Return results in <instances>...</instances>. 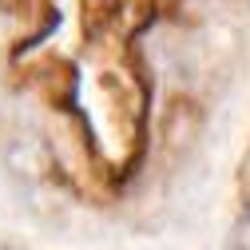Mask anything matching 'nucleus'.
<instances>
[{"mask_svg":"<svg viewBox=\"0 0 250 250\" xmlns=\"http://www.w3.org/2000/svg\"><path fill=\"white\" fill-rule=\"evenodd\" d=\"M4 167L20 179V183H40L48 171V155L32 135H12L4 143Z\"/></svg>","mask_w":250,"mask_h":250,"instance_id":"obj_1","label":"nucleus"}]
</instances>
